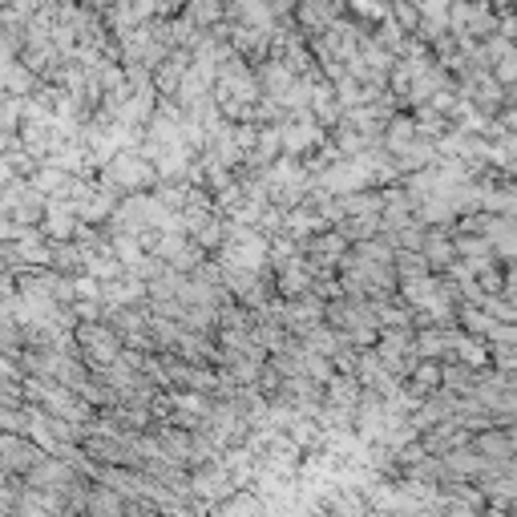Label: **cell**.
<instances>
[{
    "instance_id": "4",
    "label": "cell",
    "mask_w": 517,
    "mask_h": 517,
    "mask_svg": "<svg viewBox=\"0 0 517 517\" xmlns=\"http://www.w3.org/2000/svg\"><path fill=\"white\" fill-rule=\"evenodd\" d=\"M45 461V453L29 441V437H13V433H0V473L9 477H25L29 469H37Z\"/></svg>"
},
{
    "instance_id": "9",
    "label": "cell",
    "mask_w": 517,
    "mask_h": 517,
    "mask_svg": "<svg viewBox=\"0 0 517 517\" xmlns=\"http://www.w3.org/2000/svg\"><path fill=\"white\" fill-rule=\"evenodd\" d=\"M469 449H473L477 457H485L489 465L513 461V429H485V433H473Z\"/></svg>"
},
{
    "instance_id": "6",
    "label": "cell",
    "mask_w": 517,
    "mask_h": 517,
    "mask_svg": "<svg viewBox=\"0 0 517 517\" xmlns=\"http://www.w3.org/2000/svg\"><path fill=\"white\" fill-rule=\"evenodd\" d=\"M101 307H110V312H118V307H146V283L122 271L118 279L101 283Z\"/></svg>"
},
{
    "instance_id": "7",
    "label": "cell",
    "mask_w": 517,
    "mask_h": 517,
    "mask_svg": "<svg viewBox=\"0 0 517 517\" xmlns=\"http://www.w3.org/2000/svg\"><path fill=\"white\" fill-rule=\"evenodd\" d=\"M77 215L69 202H45V215H41V235L45 243H73V231H77Z\"/></svg>"
},
{
    "instance_id": "11",
    "label": "cell",
    "mask_w": 517,
    "mask_h": 517,
    "mask_svg": "<svg viewBox=\"0 0 517 517\" xmlns=\"http://www.w3.org/2000/svg\"><path fill=\"white\" fill-rule=\"evenodd\" d=\"M126 501L110 489H101V485H89V497H85V513L89 517H122Z\"/></svg>"
},
{
    "instance_id": "5",
    "label": "cell",
    "mask_w": 517,
    "mask_h": 517,
    "mask_svg": "<svg viewBox=\"0 0 517 517\" xmlns=\"http://www.w3.org/2000/svg\"><path fill=\"white\" fill-rule=\"evenodd\" d=\"M457 336H461L457 328H412V356H417V360H429V364L453 360Z\"/></svg>"
},
{
    "instance_id": "2",
    "label": "cell",
    "mask_w": 517,
    "mask_h": 517,
    "mask_svg": "<svg viewBox=\"0 0 517 517\" xmlns=\"http://www.w3.org/2000/svg\"><path fill=\"white\" fill-rule=\"evenodd\" d=\"M81 481V473L69 465V461H61V457H45L37 469H29L25 477H21V485L25 489H37V493H57V497H65L73 485Z\"/></svg>"
},
{
    "instance_id": "13",
    "label": "cell",
    "mask_w": 517,
    "mask_h": 517,
    "mask_svg": "<svg viewBox=\"0 0 517 517\" xmlns=\"http://www.w3.org/2000/svg\"><path fill=\"white\" fill-rule=\"evenodd\" d=\"M17 69V45H9V41H0V93H5V85H9V73Z\"/></svg>"
},
{
    "instance_id": "8",
    "label": "cell",
    "mask_w": 517,
    "mask_h": 517,
    "mask_svg": "<svg viewBox=\"0 0 517 517\" xmlns=\"http://www.w3.org/2000/svg\"><path fill=\"white\" fill-rule=\"evenodd\" d=\"M421 259L429 263V271H449L457 263V251H453V231H441V227H425V239H421Z\"/></svg>"
},
{
    "instance_id": "10",
    "label": "cell",
    "mask_w": 517,
    "mask_h": 517,
    "mask_svg": "<svg viewBox=\"0 0 517 517\" xmlns=\"http://www.w3.org/2000/svg\"><path fill=\"white\" fill-rule=\"evenodd\" d=\"M453 360L457 364H465V368H473V372H481V368H489V344H481V340H473V336H457V344H453Z\"/></svg>"
},
{
    "instance_id": "3",
    "label": "cell",
    "mask_w": 517,
    "mask_h": 517,
    "mask_svg": "<svg viewBox=\"0 0 517 517\" xmlns=\"http://www.w3.org/2000/svg\"><path fill=\"white\" fill-rule=\"evenodd\" d=\"M320 146H328V134H324L312 118H307V114L287 118V122L279 126V154H283V158H299V154L320 150Z\"/></svg>"
},
{
    "instance_id": "1",
    "label": "cell",
    "mask_w": 517,
    "mask_h": 517,
    "mask_svg": "<svg viewBox=\"0 0 517 517\" xmlns=\"http://www.w3.org/2000/svg\"><path fill=\"white\" fill-rule=\"evenodd\" d=\"M97 178H101V182H110L122 198H126V194H146L150 186H158L154 166H150L138 150H122V154H114L106 166L97 170Z\"/></svg>"
},
{
    "instance_id": "12",
    "label": "cell",
    "mask_w": 517,
    "mask_h": 517,
    "mask_svg": "<svg viewBox=\"0 0 517 517\" xmlns=\"http://www.w3.org/2000/svg\"><path fill=\"white\" fill-rule=\"evenodd\" d=\"M477 312H485V316L497 320V324H513V320H517V307H513V299H505V295H485Z\"/></svg>"
}]
</instances>
